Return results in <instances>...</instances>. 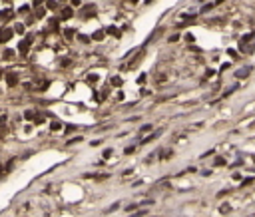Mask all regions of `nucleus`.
<instances>
[{"label":"nucleus","mask_w":255,"mask_h":217,"mask_svg":"<svg viewBox=\"0 0 255 217\" xmlns=\"http://www.w3.org/2000/svg\"><path fill=\"white\" fill-rule=\"evenodd\" d=\"M4 82H6L8 88H16L18 82H20V80H18V74H16V72H8L6 76H4Z\"/></svg>","instance_id":"f257e3e1"},{"label":"nucleus","mask_w":255,"mask_h":217,"mask_svg":"<svg viewBox=\"0 0 255 217\" xmlns=\"http://www.w3.org/2000/svg\"><path fill=\"white\" fill-rule=\"evenodd\" d=\"M12 36H14V30L8 28V26H4V28L0 30V44H6V42H8Z\"/></svg>","instance_id":"f03ea898"},{"label":"nucleus","mask_w":255,"mask_h":217,"mask_svg":"<svg viewBox=\"0 0 255 217\" xmlns=\"http://www.w3.org/2000/svg\"><path fill=\"white\" fill-rule=\"evenodd\" d=\"M60 16H62V20H68V18H72V16H74V10H72V6H66V8H62Z\"/></svg>","instance_id":"7ed1b4c3"},{"label":"nucleus","mask_w":255,"mask_h":217,"mask_svg":"<svg viewBox=\"0 0 255 217\" xmlns=\"http://www.w3.org/2000/svg\"><path fill=\"white\" fill-rule=\"evenodd\" d=\"M104 38H106V30H96L92 34V40H96V42H102Z\"/></svg>","instance_id":"20e7f679"},{"label":"nucleus","mask_w":255,"mask_h":217,"mask_svg":"<svg viewBox=\"0 0 255 217\" xmlns=\"http://www.w3.org/2000/svg\"><path fill=\"white\" fill-rule=\"evenodd\" d=\"M249 74H251V68H241V70H237V72H235V78H247V76Z\"/></svg>","instance_id":"39448f33"},{"label":"nucleus","mask_w":255,"mask_h":217,"mask_svg":"<svg viewBox=\"0 0 255 217\" xmlns=\"http://www.w3.org/2000/svg\"><path fill=\"white\" fill-rule=\"evenodd\" d=\"M28 50H30V44H28L26 40H22V42H20V46H18V52L22 54V56H26V54H28Z\"/></svg>","instance_id":"423d86ee"},{"label":"nucleus","mask_w":255,"mask_h":217,"mask_svg":"<svg viewBox=\"0 0 255 217\" xmlns=\"http://www.w3.org/2000/svg\"><path fill=\"white\" fill-rule=\"evenodd\" d=\"M110 86L112 88H120V86H124V80L120 78V76H114V78L110 80Z\"/></svg>","instance_id":"0eeeda50"},{"label":"nucleus","mask_w":255,"mask_h":217,"mask_svg":"<svg viewBox=\"0 0 255 217\" xmlns=\"http://www.w3.org/2000/svg\"><path fill=\"white\" fill-rule=\"evenodd\" d=\"M108 34H112V36H116V38H120V36H122V32H120V30H118V28H116V26H108V28H106V36H108Z\"/></svg>","instance_id":"6e6552de"},{"label":"nucleus","mask_w":255,"mask_h":217,"mask_svg":"<svg viewBox=\"0 0 255 217\" xmlns=\"http://www.w3.org/2000/svg\"><path fill=\"white\" fill-rule=\"evenodd\" d=\"M223 165H225V157H221V155L213 157V167H223Z\"/></svg>","instance_id":"1a4fd4ad"},{"label":"nucleus","mask_w":255,"mask_h":217,"mask_svg":"<svg viewBox=\"0 0 255 217\" xmlns=\"http://www.w3.org/2000/svg\"><path fill=\"white\" fill-rule=\"evenodd\" d=\"M12 16H14L12 10H2V12H0V18L2 20H8V18H12Z\"/></svg>","instance_id":"9d476101"},{"label":"nucleus","mask_w":255,"mask_h":217,"mask_svg":"<svg viewBox=\"0 0 255 217\" xmlns=\"http://www.w3.org/2000/svg\"><path fill=\"white\" fill-rule=\"evenodd\" d=\"M2 54H4V56H2L4 60H12V58H14V50H10V48H6Z\"/></svg>","instance_id":"9b49d317"},{"label":"nucleus","mask_w":255,"mask_h":217,"mask_svg":"<svg viewBox=\"0 0 255 217\" xmlns=\"http://www.w3.org/2000/svg\"><path fill=\"white\" fill-rule=\"evenodd\" d=\"M36 116H38V114H36L34 110H26V112H24V118H26V120H28V122H30V120H34Z\"/></svg>","instance_id":"f8f14e48"},{"label":"nucleus","mask_w":255,"mask_h":217,"mask_svg":"<svg viewBox=\"0 0 255 217\" xmlns=\"http://www.w3.org/2000/svg\"><path fill=\"white\" fill-rule=\"evenodd\" d=\"M64 36H66V40H74L76 32H74V30H70V28H66V30H64Z\"/></svg>","instance_id":"ddd939ff"},{"label":"nucleus","mask_w":255,"mask_h":217,"mask_svg":"<svg viewBox=\"0 0 255 217\" xmlns=\"http://www.w3.org/2000/svg\"><path fill=\"white\" fill-rule=\"evenodd\" d=\"M46 8H48V10H58V2H54V0H48V2H46Z\"/></svg>","instance_id":"4468645a"},{"label":"nucleus","mask_w":255,"mask_h":217,"mask_svg":"<svg viewBox=\"0 0 255 217\" xmlns=\"http://www.w3.org/2000/svg\"><path fill=\"white\" fill-rule=\"evenodd\" d=\"M50 129H52V132H58V129H62V124H60V122H52Z\"/></svg>","instance_id":"2eb2a0df"},{"label":"nucleus","mask_w":255,"mask_h":217,"mask_svg":"<svg viewBox=\"0 0 255 217\" xmlns=\"http://www.w3.org/2000/svg\"><path fill=\"white\" fill-rule=\"evenodd\" d=\"M116 209H120V203H112L110 207L106 209V213H112V211H116Z\"/></svg>","instance_id":"dca6fc26"},{"label":"nucleus","mask_w":255,"mask_h":217,"mask_svg":"<svg viewBox=\"0 0 255 217\" xmlns=\"http://www.w3.org/2000/svg\"><path fill=\"white\" fill-rule=\"evenodd\" d=\"M227 54H229V58H233V60H237V58H239V54H237L235 50H231V48L227 50Z\"/></svg>","instance_id":"f3484780"},{"label":"nucleus","mask_w":255,"mask_h":217,"mask_svg":"<svg viewBox=\"0 0 255 217\" xmlns=\"http://www.w3.org/2000/svg\"><path fill=\"white\" fill-rule=\"evenodd\" d=\"M229 209H231V205H229V203H223V205L219 207V211H221V213H227Z\"/></svg>","instance_id":"a211bd4d"},{"label":"nucleus","mask_w":255,"mask_h":217,"mask_svg":"<svg viewBox=\"0 0 255 217\" xmlns=\"http://www.w3.org/2000/svg\"><path fill=\"white\" fill-rule=\"evenodd\" d=\"M18 12H20V14H28V12H30V8H28V4H24V6H22V8H18Z\"/></svg>","instance_id":"6ab92c4d"},{"label":"nucleus","mask_w":255,"mask_h":217,"mask_svg":"<svg viewBox=\"0 0 255 217\" xmlns=\"http://www.w3.org/2000/svg\"><path fill=\"white\" fill-rule=\"evenodd\" d=\"M253 177H245V179H243V185H253Z\"/></svg>","instance_id":"aec40b11"},{"label":"nucleus","mask_w":255,"mask_h":217,"mask_svg":"<svg viewBox=\"0 0 255 217\" xmlns=\"http://www.w3.org/2000/svg\"><path fill=\"white\" fill-rule=\"evenodd\" d=\"M14 32H18V34H22V32H24V24H16Z\"/></svg>","instance_id":"412c9836"},{"label":"nucleus","mask_w":255,"mask_h":217,"mask_svg":"<svg viewBox=\"0 0 255 217\" xmlns=\"http://www.w3.org/2000/svg\"><path fill=\"white\" fill-rule=\"evenodd\" d=\"M134 151H135V145H128V148H126V154H128V155L134 154Z\"/></svg>","instance_id":"4be33fe9"},{"label":"nucleus","mask_w":255,"mask_h":217,"mask_svg":"<svg viewBox=\"0 0 255 217\" xmlns=\"http://www.w3.org/2000/svg\"><path fill=\"white\" fill-rule=\"evenodd\" d=\"M112 154H114L112 149H106V151H104V154H102V155H104V159H108V157H112Z\"/></svg>","instance_id":"5701e85b"},{"label":"nucleus","mask_w":255,"mask_h":217,"mask_svg":"<svg viewBox=\"0 0 255 217\" xmlns=\"http://www.w3.org/2000/svg\"><path fill=\"white\" fill-rule=\"evenodd\" d=\"M215 6V4H205V6L201 8V12H207V10H211V8H213Z\"/></svg>","instance_id":"b1692460"},{"label":"nucleus","mask_w":255,"mask_h":217,"mask_svg":"<svg viewBox=\"0 0 255 217\" xmlns=\"http://www.w3.org/2000/svg\"><path fill=\"white\" fill-rule=\"evenodd\" d=\"M78 38H80V42H90V38H88V36H84V34H80Z\"/></svg>","instance_id":"393cba45"},{"label":"nucleus","mask_w":255,"mask_h":217,"mask_svg":"<svg viewBox=\"0 0 255 217\" xmlns=\"http://www.w3.org/2000/svg\"><path fill=\"white\" fill-rule=\"evenodd\" d=\"M227 193H231V191H229V189H223V191L217 193V197H223V195H227Z\"/></svg>","instance_id":"a878e982"},{"label":"nucleus","mask_w":255,"mask_h":217,"mask_svg":"<svg viewBox=\"0 0 255 217\" xmlns=\"http://www.w3.org/2000/svg\"><path fill=\"white\" fill-rule=\"evenodd\" d=\"M70 132H76V126H66V134H70Z\"/></svg>","instance_id":"bb28decb"},{"label":"nucleus","mask_w":255,"mask_h":217,"mask_svg":"<svg viewBox=\"0 0 255 217\" xmlns=\"http://www.w3.org/2000/svg\"><path fill=\"white\" fill-rule=\"evenodd\" d=\"M88 80H90V82H96L98 76H96V74H90V76H88Z\"/></svg>","instance_id":"cd10ccee"},{"label":"nucleus","mask_w":255,"mask_h":217,"mask_svg":"<svg viewBox=\"0 0 255 217\" xmlns=\"http://www.w3.org/2000/svg\"><path fill=\"white\" fill-rule=\"evenodd\" d=\"M144 82H145V74H142V76L138 78V84H144Z\"/></svg>","instance_id":"c85d7f7f"},{"label":"nucleus","mask_w":255,"mask_h":217,"mask_svg":"<svg viewBox=\"0 0 255 217\" xmlns=\"http://www.w3.org/2000/svg\"><path fill=\"white\" fill-rule=\"evenodd\" d=\"M145 213H148V211H138V213H135V215H132V217H144Z\"/></svg>","instance_id":"c756f323"},{"label":"nucleus","mask_w":255,"mask_h":217,"mask_svg":"<svg viewBox=\"0 0 255 217\" xmlns=\"http://www.w3.org/2000/svg\"><path fill=\"white\" fill-rule=\"evenodd\" d=\"M150 129H151V126H150V124H148V126H144L142 129H140V132H142V134H144V132H150Z\"/></svg>","instance_id":"7c9ffc66"},{"label":"nucleus","mask_w":255,"mask_h":217,"mask_svg":"<svg viewBox=\"0 0 255 217\" xmlns=\"http://www.w3.org/2000/svg\"><path fill=\"white\" fill-rule=\"evenodd\" d=\"M193 40H195V38L191 34H186V42H193Z\"/></svg>","instance_id":"2f4dec72"},{"label":"nucleus","mask_w":255,"mask_h":217,"mask_svg":"<svg viewBox=\"0 0 255 217\" xmlns=\"http://www.w3.org/2000/svg\"><path fill=\"white\" fill-rule=\"evenodd\" d=\"M213 74H215V70H207V72H205V76H207V78H211Z\"/></svg>","instance_id":"473e14b6"},{"label":"nucleus","mask_w":255,"mask_h":217,"mask_svg":"<svg viewBox=\"0 0 255 217\" xmlns=\"http://www.w3.org/2000/svg\"><path fill=\"white\" fill-rule=\"evenodd\" d=\"M221 2H225V0H215L213 4H215V6H217V4H221Z\"/></svg>","instance_id":"72a5a7b5"},{"label":"nucleus","mask_w":255,"mask_h":217,"mask_svg":"<svg viewBox=\"0 0 255 217\" xmlns=\"http://www.w3.org/2000/svg\"><path fill=\"white\" fill-rule=\"evenodd\" d=\"M130 2H132V4H138V0H130Z\"/></svg>","instance_id":"f704fd0d"}]
</instances>
